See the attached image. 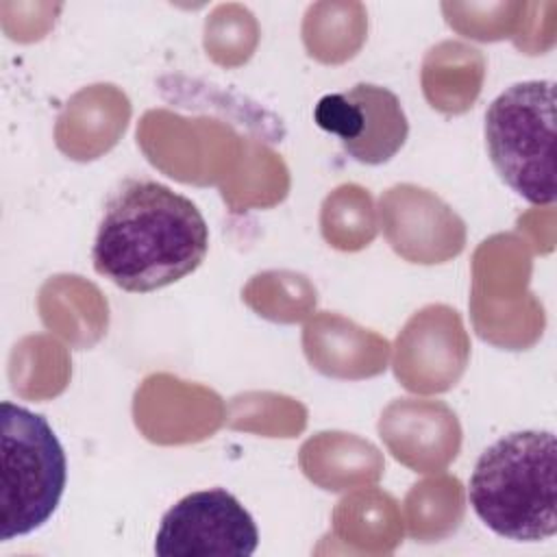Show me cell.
<instances>
[{
  "label": "cell",
  "mask_w": 557,
  "mask_h": 557,
  "mask_svg": "<svg viewBox=\"0 0 557 557\" xmlns=\"http://www.w3.org/2000/svg\"><path fill=\"white\" fill-rule=\"evenodd\" d=\"M207 250L209 226L196 202L163 183L131 178L104 205L91 261L120 289L146 294L191 274Z\"/></svg>",
  "instance_id": "1"
},
{
  "label": "cell",
  "mask_w": 557,
  "mask_h": 557,
  "mask_svg": "<svg viewBox=\"0 0 557 557\" xmlns=\"http://www.w3.org/2000/svg\"><path fill=\"white\" fill-rule=\"evenodd\" d=\"M557 446L553 431H513L476 459L468 500L496 535L542 542L557 533Z\"/></svg>",
  "instance_id": "2"
},
{
  "label": "cell",
  "mask_w": 557,
  "mask_h": 557,
  "mask_svg": "<svg viewBox=\"0 0 557 557\" xmlns=\"http://www.w3.org/2000/svg\"><path fill=\"white\" fill-rule=\"evenodd\" d=\"M0 540L41 529L57 511L67 481L65 450L41 413L0 405Z\"/></svg>",
  "instance_id": "3"
},
{
  "label": "cell",
  "mask_w": 557,
  "mask_h": 557,
  "mask_svg": "<svg viewBox=\"0 0 557 557\" xmlns=\"http://www.w3.org/2000/svg\"><path fill=\"white\" fill-rule=\"evenodd\" d=\"M487 154L511 191L531 205L555 202V83L522 81L485 111Z\"/></svg>",
  "instance_id": "4"
},
{
  "label": "cell",
  "mask_w": 557,
  "mask_h": 557,
  "mask_svg": "<svg viewBox=\"0 0 557 557\" xmlns=\"http://www.w3.org/2000/svg\"><path fill=\"white\" fill-rule=\"evenodd\" d=\"M259 531L248 509L226 490H200L172 505L159 524V557H250Z\"/></svg>",
  "instance_id": "5"
},
{
  "label": "cell",
  "mask_w": 557,
  "mask_h": 557,
  "mask_svg": "<svg viewBox=\"0 0 557 557\" xmlns=\"http://www.w3.org/2000/svg\"><path fill=\"white\" fill-rule=\"evenodd\" d=\"M313 120L339 139L348 157L366 165L387 163L409 135L398 96L372 83H357L348 91L322 96L313 109Z\"/></svg>",
  "instance_id": "6"
}]
</instances>
